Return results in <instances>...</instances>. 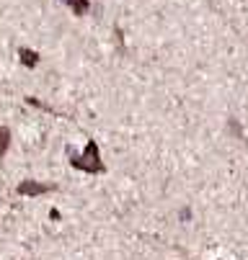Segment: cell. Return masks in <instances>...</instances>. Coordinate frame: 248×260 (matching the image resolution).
<instances>
[{
    "instance_id": "1",
    "label": "cell",
    "mask_w": 248,
    "mask_h": 260,
    "mask_svg": "<svg viewBox=\"0 0 248 260\" xmlns=\"http://www.w3.org/2000/svg\"><path fill=\"white\" fill-rule=\"evenodd\" d=\"M70 165H73L75 170H80V173H86V175L106 173V165H103V157H101V150H98L96 139H88V144L83 147V152L70 150Z\"/></svg>"
},
{
    "instance_id": "2",
    "label": "cell",
    "mask_w": 248,
    "mask_h": 260,
    "mask_svg": "<svg viewBox=\"0 0 248 260\" xmlns=\"http://www.w3.org/2000/svg\"><path fill=\"white\" fill-rule=\"evenodd\" d=\"M49 191H54V185H47L42 180H31V178H26V180H21L16 185V193L18 196H26V199H37V196H44Z\"/></svg>"
},
{
    "instance_id": "3",
    "label": "cell",
    "mask_w": 248,
    "mask_h": 260,
    "mask_svg": "<svg viewBox=\"0 0 248 260\" xmlns=\"http://www.w3.org/2000/svg\"><path fill=\"white\" fill-rule=\"evenodd\" d=\"M18 59H21V64L23 67H29V70H34V67H37L39 64V52H34V49H29V47H21L18 49Z\"/></svg>"
},
{
    "instance_id": "4",
    "label": "cell",
    "mask_w": 248,
    "mask_h": 260,
    "mask_svg": "<svg viewBox=\"0 0 248 260\" xmlns=\"http://www.w3.org/2000/svg\"><path fill=\"white\" fill-rule=\"evenodd\" d=\"M65 6L73 11V16H86L91 11V0H65Z\"/></svg>"
},
{
    "instance_id": "5",
    "label": "cell",
    "mask_w": 248,
    "mask_h": 260,
    "mask_svg": "<svg viewBox=\"0 0 248 260\" xmlns=\"http://www.w3.org/2000/svg\"><path fill=\"white\" fill-rule=\"evenodd\" d=\"M11 129L8 126H0V157H6L8 150H11Z\"/></svg>"
}]
</instances>
